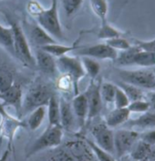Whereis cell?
Listing matches in <instances>:
<instances>
[{
    "label": "cell",
    "mask_w": 155,
    "mask_h": 161,
    "mask_svg": "<svg viewBox=\"0 0 155 161\" xmlns=\"http://www.w3.org/2000/svg\"><path fill=\"white\" fill-rule=\"evenodd\" d=\"M118 51L106 43L96 44L83 49L79 54L80 56L90 57L95 60H109L115 61L118 57Z\"/></svg>",
    "instance_id": "obj_11"
},
{
    "label": "cell",
    "mask_w": 155,
    "mask_h": 161,
    "mask_svg": "<svg viewBox=\"0 0 155 161\" xmlns=\"http://www.w3.org/2000/svg\"><path fill=\"white\" fill-rule=\"evenodd\" d=\"M105 43L117 51L118 50H121V51L127 50L132 47L131 43L122 37H117V38H113L111 40H105Z\"/></svg>",
    "instance_id": "obj_31"
},
{
    "label": "cell",
    "mask_w": 155,
    "mask_h": 161,
    "mask_svg": "<svg viewBox=\"0 0 155 161\" xmlns=\"http://www.w3.org/2000/svg\"><path fill=\"white\" fill-rule=\"evenodd\" d=\"M150 149H151V146L139 138L129 154L131 155L132 158L134 161L148 160Z\"/></svg>",
    "instance_id": "obj_20"
},
{
    "label": "cell",
    "mask_w": 155,
    "mask_h": 161,
    "mask_svg": "<svg viewBox=\"0 0 155 161\" xmlns=\"http://www.w3.org/2000/svg\"><path fill=\"white\" fill-rule=\"evenodd\" d=\"M59 100V124L62 128L70 129L73 126L76 118L74 115L71 103H70L66 99L60 97Z\"/></svg>",
    "instance_id": "obj_16"
},
{
    "label": "cell",
    "mask_w": 155,
    "mask_h": 161,
    "mask_svg": "<svg viewBox=\"0 0 155 161\" xmlns=\"http://www.w3.org/2000/svg\"><path fill=\"white\" fill-rule=\"evenodd\" d=\"M142 161H149V160H142Z\"/></svg>",
    "instance_id": "obj_45"
},
{
    "label": "cell",
    "mask_w": 155,
    "mask_h": 161,
    "mask_svg": "<svg viewBox=\"0 0 155 161\" xmlns=\"http://www.w3.org/2000/svg\"><path fill=\"white\" fill-rule=\"evenodd\" d=\"M117 90V85L111 83V82H101L100 92H101V100L104 103H113L115 93Z\"/></svg>",
    "instance_id": "obj_28"
},
{
    "label": "cell",
    "mask_w": 155,
    "mask_h": 161,
    "mask_svg": "<svg viewBox=\"0 0 155 161\" xmlns=\"http://www.w3.org/2000/svg\"><path fill=\"white\" fill-rule=\"evenodd\" d=\"M140 137V134L131 129H119L114 133V153L121 158L130 153Z\"/></svg>",
    "instance_id": "obj_8"
},
{
    "label": "cell",
    "mask_w": 155,
    "mask_h": 161,
    "mask_svg": "<svg viewBox=\"0 0 155 161\" xmlns=\"http://www.w3.org/2000/svg\"><path fill=\"white\" fill-rule=\"evenodd\" d=\"M146 98H147L146 101L149 103L151 109L155 112V90H151V92H147Z\"/></svg>",
    "instance_id": "obj_40"
},
{
    "label": "cell",
    "mask_w": 155,
    "mask_h": 161,
    "mask_svg": "<svg viewBox=\"0 0 155 161\" xmlns=\"http://www.w3.org/2000/svg\"><path fill=\"white\" fill-rule=\"evenodd\" d=\"M80 60L86 75H88L91 80L96 79L101 71V64L98 62V60L87 56H81Z\"/></svg>",
    "instance_id": "obj_24"
},
{
    "label": "cell",
    "mask_w": 155,
    "mask_h": 161,
    "mask_svg": "<svg viewBox=\"0 0 155 161\" xmlns=\"http://www.w3.org/2000/svg\"><path fill=\"white\" fill-rule=\"evenodd\" d=\"M50 161H77L73 155L66 147L58 152L54 157H52Z\"/></svg>",
    "instance_id": "obj_36"
},
{
    "label": "cell",
    "mask_w": 155,
    "mask_h": 161,
    "mask_svg": "<svg viewBox=\"0 0 155 161\" xmlns=\"http://www.w3.org/2000/svg\"><path fill=\"white\" fill-rule=\"evenodd\" d=\"M29 36L31 42L39 48L58 42V40H55L50 34L42 29L39 24L31 25L29 29Z\"/></svg>",
    "instance_id": "obj_15"
},
{
    "label": "cell",
    "mask_w": 155,
    "mask_h": 161,
    "mask_svg": "<svg viewBox=\"0 0 155 161\" xmlns=\"http://www.w3.org/2000/svg\"><path fill=\"white\" fill-rule=\"evenodd\" d=\"M47 114L49 125H60L59 124V100L53 94L47 104Z\"/></svg>",
    "instance_id": "obj_19"
},
{
    "label": "cell",
    "mask_w": 155,
    "mask_h": 161,
    "mask_svg": "<svg viewBox=\"0 0 155 161\" xmlns=\"http://www.w3.org/2000/svg\"><path fill=\"white\" fill-rule=\"evenodd\" d=\"M153 71H154V75H155V68H153Z\"/></svg>",
    "instance_id": "obj_44"
},
{
    "label": "cell",
    "mask_w": 155,
    "mask_h": 161,
    "mask_svg": "<svg viewBox=\"0 0 155 161\" xmlns=\"http://www.w3.org/2000/svg\"><path fill=\"white\" fill-rule=\"evenodd\" d=\"M97 36L101 40H107L113 39V38H117V37H121L122 32H121L120 30L114 28L113 26L109 24L107 21H105V22L101 23V26L97 33Z\"/></svg>",
    "instance_id": "obj_27"
},
{
    "label": "cell",
    "mask_w": 155,
    "mask_h": 161,
    "mask_svg": "<svg viewBox=\"0 0 155 161\" xmlns=\"http://www.w3.org/2000/svg\"><path fill=\"white\" fill-rule=\"evenodd\" d=\"M134 42L135 46H137L139 49L144 50V51H149V52L155 53V39L152 40H136Z\"/></svg>",
    "instance_id": "obj_37"
},
{
    "label": "cell",
    "mask_w": 155,
    "mask_h": 161,
    "mask_svg": "<svg viewBox=\"0 0 155 161\" xmlns=\"http://www.w3.org/2000/svg\"><path fill=\"white\" fill-rule=\"evenodd\" d=\"M90 6L93 13L102 22L107 21L109 5L107 0H90Z\"/></svg>",
    "instance_id": "obj_26"
},
{
    "label": "cell",
    "mask_w": 155,
    "mask_h": 161,
    "mask_svg": "<svg viewBox=\"0 0 155 161\" xmlns=\"http://www.w3.org/2000/svg\"><path fill=\"white\" fill-rule=\"evenodd\" d=\"M46 114H47L46 106H39L33 111H31L28 120V125L30 130L35 131L40 127Z\"/></svg>",
    "instance_id": "obj_23"
},
{
    "label": "cell",
    "mask_w": 155,
    "mask_h": 161,
    "mask_svg": "<svg viewBox=\"0 0 155 161\" xmlns=\"http://www.w3.org/2000/svg\"><path fill=\"white\" fill-rule=\"evenodd\" d=\"M121 80L132 84L142 90H155V75L153 69L118 70Z\"/></svg>",
    "instance_id": "obj_4"
},
{
    "label": "cell",
    "mask_w": 155,
    "mask_h": 161,
    "mask_svg": "<svg viewBox=\"0 0 155 161\" xmlns=\"http://www.w3.org/2000/svg\"><path fill=\"white\" fill-rule=\"evenodd\" d=\"M35 61L38 68L43 73L50 76H54L57 74L58 68H57L56 59L47 51L41 49H38L35 56Z\"/></svg>",
    "instance_id": "obj_12"
},
{
    "label": "cell",
    "mask_w": 155,
    "mask_h": 161,
    "mask_svg": "<svg viewBox=\"0 0 155 161\" xmlns=\"http://www.w3.org/2000/svg\"><path fill=\"white\" fill-rule=\"evenodd\" d=\"M79 47L74 44V45H62V44H59L58 42L57 43H53V44H49V45H46V46H43L41 48H39V49H41V50L47 51L48 53L51 54L53 57L55 58H59L61 56L66 55L67 53H69L70 51H72V50H77Z\"/></svg>",
    "instance_id": "obj_21"
},
{
    "label": "cell",
    "mask_w": 155,
    "mask_h": 161,
    "mask_svg": "<svg viewBox=\"0 0 155 161\" xmlns=\"http://www.w3.org/2000/svg\"><path fill=\"white\" fill-rule=\"evenodd\" d=\"M129 127H139L142 129H149L155 127V112H146L143 113L137 119L127 121Z\"/></svg>",
    "instance_id": "obj_18"
},
{
    "label": "cell",
    "mask_w": 155,
    "mask_h": 161,
    "mask_svg": "<svg viewBox=\"0 0 155 161\" xmlns=\"http://www.w3.org/2000/svg\"><path fill=\"white\" fill-rule=\"evenodd\" d=\"M128 109L131 113H138V114H143L151 110L150 104L146 100H137L131 102L128 105Z\"/></svg>",
    "instance_id": "obj_32"
},
{
    "label": "cell",
    "mask_w": 155,
    "mask_h": 161,
    "mask_svg": "<svg viewBox=\"0 0 155 161\" xmlns=\"http://www.w3.org/2000/svg\"><path fill=\"white\" fill-rule=\"evenodd\" d=\"M74 115L76 118V122L78 123L80 127H83L85 123L88 120V113L89 106L88 101L85 93H79L75 95L72 103H71Z\"/></svg>",
    "instance_id": "obj_13"
},
{
    "label": "cell",
    "mask_w": 155,
    "mask_h": 161,
    "mask_svg": "<svg viewBox=\"0 0 155 161\" xmlns=\"http://www.w3.org/2000/svg\"><path fill=\"white\" fill-rule=\"evenodd\" d=\"M58 70L69 75L73 81L74 94H79V83L86 75L80 59L69 55H64L56 60Z\"/></svg>",
    "instance_id": "obj_6"
},
{
    "label": "cell",
    "mask_w": 155,
    "mask_h": 161,
    "mask_svg": "<svg viewBox=\"0 0 155 161\" xmlns=\"http://www.w3.org/2000/svg\"><path fill=\"white\" fill-rule=\"evenodd\" d=\"M14 83V76L10 71L6 69H0V93L6 92Z\"/></svg>",
    "instance_id": "obj_30"
},
{
    "label": "cell",
    "mask_w": 155,
    "mask_h": 161,
    "mask_svg": "<svg viewBox=\"0 0 155 161\" xmlns=\"http://www.w3.org/2000/svg\"><path fill=\"white\" fill-rule=\"evenodd\" d=\"M42 9H43V7L39 4V2H38L36 0H31L28 3L27 10L33 17H36Z\"/></svg>",
    "instance_id": "obj_38"
},
{
    "label": "cell",
    "mask_w": 155,
    "mask_h": 161,
    "mask_svg": "<svg viewBox=\"0 0 155 161\" xmlns=\"http://www.w3.org/2000/svg\"><path fill=\"white\" fill-rule=\"evenodd\" d=\"M63 7L68 16H71L79 9L83 3V0H62Z\"/></svg>",
    "instance_id": "obj_35"
},
{
    "label": "cell",
    "mask_w": 155,
    "mask_h": 161,
    "mask_svg": "<svg viewBox=\"0 0 155 161\" xmlns=\"http://www.w3.org/2000/svg\"><path fill=\"white\" fill-rule=\"evenodd\" d=\"M1 94V101L6 105H11L15 107L17 112L20 114L22 99H23V92L20 85L18 83H14L10 88H8L6 92Z\"/></svg>",
    "instance_id": "obj_14"
},
{
    "label": "cell",
    "mask_w": 155,
    "mask_h": 161,
    "mask_svg": "<svg viewBox=\"0 0 155 161\" xmlns=\"http://www.w3.org/2000/svg\"><path fill=\"white\" fill-rule=\"evenodd\" d=\"M113 103L115 104V108H126L130 104V100L128 96L119 86H117Z\"/></svg>",
    "instance_id": "obj_33"
},
{
    "label": "cell",
    "mask_w": 155,
    "mask_h": 161,
    "mask_svg": "<svg viewBox=\"0 0 155 161\" xmlns=\"http://www.w3.org/2000/svg\"><path fill=\"white\" fill-rule=\"evenodd\" d=\"M101 81H97L96 79H93L90 81L87 91L84 92L86 94L88 106H89V113H88V120H91L97 117L100 113L101 112L103 103L101 96Z\"/></svg>",
    "instance_id": "obj_9"
},
{
    "label": "cell",
    "mask_w": 155,
    "mask_h": 161,
    "mask_svg": "<svg viewBox=\"0 0 155 161\" xmlns=\"http://www.w3.org/2000/svg\"><path fill=\"white\" fill-rule=\"evenodd\" d=\"M63 138V128L61 125H49V127L39 136V138L31 146L30 149L28 152V158L37 154L42 150L55 148L59 147Z\"/></svg>",
    "instance_id": "obj_7"
},
{
    "label": "cell",
    "mask_w": 155,
    "mask_h": 161,
    "mask_svg": "<svg viewBox=\"0 0 155 161\" xmlns=\"http://www.w3.org/2000/svg\"><path fill=\"white\" fill-rule=\"evenodd\" d=\"M8 114H9L5 110V104H4L3 102L1 101V94H0V115H1L2 117H4V116H7V115H8Z\"/></svg>",
    "instance_id": "obj_42"
},
{
    "label": "cell",
    "mask_w": 155,
    "mask_h": 161,
    "mask_svg": "<svg viewBox=\"0 0 155 161\" xmlns=\"http://www.w3.org/2000/svg\"><path fill=\"white\" fill-rule=\"evenodd\" d=\"M6 16L8 18L9 26L12 28V31H13V45H14L15 55L26 65H28L30 67L36 66L35 57L31 52L28 40L27 39L21 26L18 24V21L8 17V14Z\"/></svg>",
    "instance_id": "obj_2"
},
{
    "label": "cell",
    "mask_w": 155,
    "mask_h": 161,
    "mask_svg": "<svg viewBox=\"0 0 155 161\" xmlns=\"http://www.w3.org/2000/svg\"><path fill=\"white\" fill-rule=\"evenodd\" d=\"M115 61L120 66L138 65L146 68L152 67L155 66V53L144 51L137 46H132L129 50L118 53Z\"/></svg>",
    "instance_id": "obj_5"
},
{
    "label": "cell",
    "mask_w": 155,
    "mask_h": 161,
    "mask_svg": "<svg viewBox=\"0 0 155 161\" xmlns=\"http://www.w3.org/2000/svg\"><path fill=\"white\" fill-rule=\"evenodd\" d=\"M52 95L53 92L49 85L42 82L34 83L23 96L21 114H25L30 113L39 106H47Z\"/></svg>",
    "instance_id": "obj_1"
},
{
    "label": "cell",
    "mask_w": 155,
    "mask_h": 161,
    "mask_svg": "<svg viewBox=\"0 0 155 161\" xmlns=\"http://www.w3.org/2000/svg\"><path fill=\"white\" fill-rule=\"evenodd\" d=\"M95 143L104 150L114 154V133L105 122L99 123L91 128Z\"/></svg>",
    "instance_id": "obj_10"
},
{
    "label": "cell",
    "mask_w": 155,
    "mask_h": 161,
    "mask_svg": "<svg viewBox=\"0 0 155 161\" xmlns=\"http://www.w3.org/2000/svg\"><path fill=\"white\" fill-rule=\"evenodd\" d=\"M9 155H10V149L8 148L0 157V161H8V159L9 158Z\"/></svg>",
    "instance_id": "obj_43"
},
{
    "label": "cell",
    "mask_w": 155,
    "mask_h": 161,
    "mask_svg": "<svg viewBox=\"0 0 155 161\" xmlns=\"http://www.w3.org/2000/svg\"><path fill=\"white\" fill-rule=\"evenodd\" d=\"M0 46L5 48L10 53L15 54L13 45V31L12 28L0 24Z\"/></svg>",
    "instance_id": "obj_25"
},
{
    "label": "cell",
    "mask_w": 155,
    "mask_h": 161,
    "mask_svg": "<svg viewBox=\"0 0 155 161\" xmlns=\"http://www.w3.org/2000/svg\"><path fill=\"white\" fill-rule=\"evenodd\" d=\"M35 19L42 29L50 34L55 40H63L65 39L59 17L58 0H52L51 6L47 9L43 8Z\"/></svg>",
    "instance_id": "obj_3"
},
{
    "label": "cell",
    "mask_w": 155,
    "mask_h": 161,
    "mask_svg": "<svg viewBox=\"0 0 155 161\" xmlns=\"http://www.w3.org/2000/svg\"><path fill=\"white\" fill-rule=\"evenodd\" d=\"M131 112L126 108H115L111 113H109L105 118V123L110 128H115L119 125H121L129 120Z\"/></svg>",
    "instance_id": "obj_17"
},
{
    "label": "cell",
    "mask_w": 155,
    "mask_h": 161,
    "mask_svg": "<svg viewBox=\"0 0 155 161\" xmlns=\"http://www.w3.org/2000/svg\"><path fill=\"white\" fill-rule=\"evenodd\" d=\"M57 88L65 92H69L73 90V81L71 78L67 74L61 73L57 80Z\"/></svg>",
    "instance_id": "obj_34"
},
{
    "label": "cell",
    "mask_w": 155,
    "mask_h": 161,
    "mask_svg": "<svg viewBox=\"0 0 155 161\" xmlns=\"http://www.w3.org/2000/svg\"><path fill=\"white\" fill-rule=\"evenodd\" d=\"M116 85L119 86L125 92V94L128 96V98L130 100V103L133 102V101L142 100L144 98V92L142 89H141L139 87H136L132 84L127 83L122 80H119L116 83Z\"/></svg>",
    "instance_id": "obj_22"
},
{
    "label": "cell",
    "mask_w": 155,
    "mask_h": 161,
    "mask_svg": "<svg viewBox=\"0 0 155 161\" xmlns=\"http://www.w3.org/2000/svg\"><path fill=\"white\" fill-rule=\"evenodd\" d=\"M139 138L150 146H153L155 145V129L146 131L144 133H142V135H140Z\"/></svg>",
    "instance_id": "obj_39"
},
{
    "label": "cell",
    "mask_w": 155,
    "mask_h": 161,
    "mask_svg": "<svg viewBox=\"0 0 155 161\" xmlns=\"http://www.w3.org/2000/svg\"><path fill=\"white\" fill-rule=\"evenodd\" d=\"M148 160L155 161V145L151 146L150 153H149V156H148Z\"/></svg>",
    "instance_id": "obj_41"
},
{
    "label": "cell",
    "mask_w": 155,
    "mask_h": 161,
    "mask_svg": "<svg viewBox=\"0 0 155 161\" xmlns=\"http://www.w3.org/2000/svg\"><path fill=\"white\" fill-rule=\"evenodd\" d=\"M85 141L87 142V144L90 147L94 157H96L98 161H116V159L112 156V154H111L108 151L104 150L101 147H100L95 142L91 140H88V139H86Z\"/></svg>",
    "instance_id": "obj_29"
}]
</instances>
